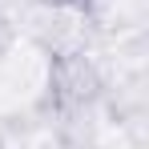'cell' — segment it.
<instances>
[{"label": "cell", "mask_w": 149, "mask_h": 149, "mask_svg": "<svg viewBox=\"0 0 149 149\" xmlns=\"http://www.w3.org/2000/svg\"><path fill=\"white\" fill-rule=\"evenodd\" d=\"M105 93V77L97 61L81 49L52 52L49 61V81H45V109L56 117H73L81 109H93Z\"/></svg>", "instance_id": "cell-1"}, {"label": "cell", "mask_w": 149, "mask_h": 149, "mask_svg": "<svg viewBox=\"0 0 149 149\" xmlns=\"http://www.w3.org/2000/svg\"><path fill=\"white\" fill-rule=\"evenodd\" d=\"M49 4H65V8H77V12H93L101 0H49Z\"/></svg>", "instance_id": "cell-2"}, {"label": "cell", "mask_w": 149, "mask_h": 149, "mask_svg": "<svg viewBox=\"0 0 149 149\" xmlns=\"http://www.w3.org/2000/svg\"><path fill=\"white\" fill-rule=\"evenodd\" d=\"M0 149H4V141H0Z\"/></svg>", "instance_id": "cell-3"}]
</instances>
